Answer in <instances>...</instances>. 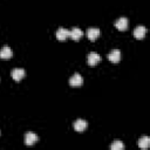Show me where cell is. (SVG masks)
Wrapping results in <instances>:
<instances>
[{"label": "cell", "instance_id": "13", "mask_svg": "<svg viewBox=\"0 0 150 150\" xmlns=\"http://www.w3.org/2000/svg\"><path fill=\"white\" fill-rule=\"evenodd\" d=\"M137 145H138V148H141V149H148V148L150 146V138L146 137V136L139 138Z\"/></svg>", "mask_w": 150, "mask_h": 150}, {"label": "cell", "instance_id": "3", "mask_svg": "<svg viewBox=\"0 0 150 150\" xmlns=\"http://www.w3.org/2000/svg\"><path fill=\"white\" fill-rule=\"evenodd\" d=\"M73 127H74L75 131H77V132H83V131L87 129L88 123H87V121H84V120H76V121L74 122Z\"/></svg>", "mask_w": 150, "mask_h": 150}, {"label": "cell", "instance_id": "12", "mask_svg": "<svg viewBox=\"0 0 150 150\" xmlns=\"http://www.w3.org/2000/svg\"><path fill=\"white\" fill-rule=\"evenodd\" d=\"M82 35H83V32L77 27H74L71 30H69V38H71L75 41H79L82 38Z\"/></svg>", "mask_w": 150, "mask_h": 150}, {"label": "cell", "instance_id": "5", "mask_svg": "<svg viewBox=\"0 0 150 150\" xmlns=\"http://www.w3.org/2000/svg\"><path fill=\"white\" fill-rule=\"evenodd\" d=\"M25 75H26V73H25V70H23L22 68H15V69H13L12 73H11L12 79H13L14 81H18V82H19L20 80H22Z\"/></svg>", "mask_w": 150, "mask_h": 150}, {"label": "cell", "instance_id": "11", "mask_svg": "<svg viewBox=\"0 0 150 150\" xmlns=\"http://www.w3.org/2000/svg\"><path fill=\"white\" fill-rule=\"evenodd\" d=\"M115 27L118 29V30H125L128 28V19L127 18H120L115 21Z\"/></svg>", "mask_w": 150, "mask_h": 150}, {"label": "cell", "instance_id": "7", "mask_svg": "<svg viewBox=\"0 0 150 150\" xmlns=\"http://www.w3.org/2000/svg\"><path fill=\"white\" fill-rule=\"evenodd\" d=\"M38 141H39V137H38L35 134H33V132H28V134H26V136H25V144L28 145V146L34 145Z\"/></svg>", "mask_w": 150, "mask_h": 150}, {"label": "cell", "instance_id": "14", "mask_svg": "<svg viewBox=\"0 0 150 150\" xmlns=\"http://www.w3.org/2000/svg\"><path fill=\"white\" fill-rule=\"evenodd\" d=\"M111 150H123L124 149V144L121 141H115L111 145H110Z\"/></svg>", "mask_w": 150, "mask_h": 150}, {"label": "cell", "instance_id": "4", "mask_svg": "<svg viewBox=\"0 0 150 150\" xmlns=\"http://www.w3.org/2000/svg\"><path fill=\"white\" fill-rule=\"evenodd\" d=\"M55 36H56V39H57L59 41H64V40H67V39L69 38V30L66 29V28L60 27V28L56 30Z\"/></svg>", "mask_w": 150, "mask_h": 150}, {"label": "cell", "instance_id": "8", "mask_svg": "<svg viewBox=\"0 0 150 150\" xmlns=\"http://www.w3.org/2000/svg\"><path fill=\"white\" fill-rule=\"evenodd\" d=\"M145 33H146V28H145L144 26H137V27L134 29V36H135L137 40L144 39Z\"/></svg>", "mask_w": 150, "mask_h": 150}, {"label": "cell", "instance_id": "10", "mask_svg": "<svg viewBox=\"0 0 150 150\" xmlns=\"http://www.w3.org/2000/svg\"><path fill=\"white\" fill-rule=\"evenodd\" d=\"M13 56V52L12 49L8 47V46H4L1 49H0V59L2 60H8Z\"/></svg>", "mask_w": 150, "mask_h": 150}, {"label": "cell", "instance_id": "9", "mask_svg": "<svg viewBox=\"0 0 150 150\" xmlns=\"http://www.w3.org/2000/svg\"><path fill=\"white\" fill-rule=\"evenodd\" d=\"M108 59H109V61L112 62V63L120 62V60H121V52H120L118 49H112V50L108 54Z\"/></svg>", "mask_w": 150, "mask_h": 150}, {"label": "cell", "instance_id": "6", "mask_svg": "<svg viewBox=\"0 0 150 150\" xmlns=\"http://www.w3.org/2000/svg\"><path fill=\"white\" fill-rule=\"evenodd\" d=\"M100 36V29L96 27H90L87 29V38L90 41H95Z\"/></svg>", "mask_w": 150, "mask_h": 150}, {"label": "cell", "instance_id": "2", "mask_svg": "<svg viewBox=\"0 0 150 150\" xmlns=\"http://www.w3.org/2000/svg\"><path fill=\"white\" fill-rule=\"evenodd\" d=\"M82 83H83V79H82V76L79 73H75L69 79V84L71 87H80V86H82Z\"/></svg>", "mask_w": 150, "mask_h": 150}, {"label": "cell", "instance_id": "1", "mask_svg": "<svg viewBox=\"0 0 150 150\" xmlns=\"http://www.w3.org/2000/svg\"><path fill=\"white\" fill-rule=\"evenodd\" d=\"M100 61H101V56H100L97 53H95V52H90V53L88 54V56H87V62H88V64H89L90 67L96 66Z\"/></svg>", "mask_w": 150, "mask_h": 150}]
</instances>
